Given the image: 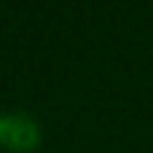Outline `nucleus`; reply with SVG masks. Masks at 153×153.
<instances>
[{
    "label": "nucleus",
    "instance_id": "f257e3e1",
    "mask_svg": "<svg viewBox=\"0 0 153 153\" xmlns=\"http://www.w3.org/2000/svg\"><path fill=\"white\" fill-rule=\"evenodd\" d=\"M39 144V126L30 114L6 111L0 114V147L12 153H30Z\"/></svg>",
    "mask_w": 153,
    "mask_h": 153
}]
</instances>
